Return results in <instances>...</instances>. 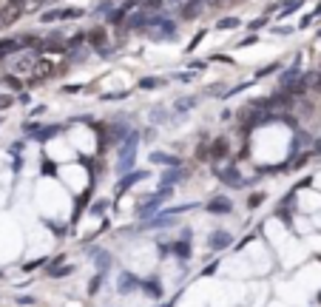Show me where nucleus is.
Here are the masks:
<instances>
[{
    "label": "nucleus",
    "mask_w": 321,
    "mask_h": 307,
    "mask_svg": "<svg viewBox=\"0 0 321 307\" xmlns=\"http://www.w3.org/2000/svg\"><path fill=\"white\" fill-rule=\"evenodd\" d=\"M23 43H20V37H9V40H0V57H9L14 51H20Z\"/></svg>",
    "instance_id": "obj_11"
},
{
    "label": "nucleus",
    "mask_w": 321,
    "mask_h": 307,
    "mask_svg": "<svg viewBox=\"0 0 321 307\" xmlns=\"http://www.w3.org/2000/svg\"><path fill=\"white\" fill-rule=\"evenodd\" d=\"M137 145H139V134L137 131H131V134L125 136V142L120 145V165H117L120 174H128V171H131L134 157H137Z\"/></svg>",
    "instance_id": "obj_2"
},
{
    "label": "nucleus",
    "mask_w": 321,
    "mask_h": 307,
    "mask_svg": "<svg viewBox=\"0 0 321 307\" xmlns=\"http://www.w3.org/2000/svg\"><path fill=\"white\" fill-rule=\"evenodd\" d=\"M137 287H142V282H139V279H134L131 273H122V276H120V284H117V290H120V293H131V290H137Z\"/></svg>",
    "instance_id": "obj_7"
},
{
    "label": "nucleus",
    "mask_w": 321,
    "mask_h": 307,
    "mask_svg": "<svg viewBox=\"0 0 321 307\" xmlns=\"http://www.w3.org/2000/svg\"><path fill=\"white\" fill-rule=\"evenodd\" d=\"M230 245V233H225V230H216L213 236L207 239V248H213V250H225Z\"/></svg>",
    "instance_id": "obj_10"
},
{
    "label": "nucleus",
    "mask_w": 321,
    "mask_h": 307,
    "mask_svg": "<svg viewBox=\"0 0 321 307\" xmlns=\"http://www.w3.org/2000/svg\"><path fill=\"white\" fill-rule=\"evenodd\" d=\"M171 196H173V188H171V185H162V191H157L154 196H145V199H139V202H137V216L148 222L151 214H154L162 202H168Z\"/></svg>",
    "instance_id": "obj_1"
},
{
    "label": "nucleus",
    "mask_w": 321,
    "mask_h": 307,
    "mask_svg": "<svg viewBox=\"0 0 321 307\" xmlns=\"http://www.w3.org/2000/svg\"><path fill=\"white\" fill-rule=\"evenodd\" d=\"M202 6H205V0H191V3H185L182 6V20H194V17H199V11H202Z\"/></svg>",
    "instance_id": "obj_8"
},
{
    "label": "nucleus",
    "mask_w": 321,
    "mask_h": 307,
    "mask_svg": "<svg viewBox=\"0 0 321 307\" xmlns=\"http://www.w3.org/2000/svg\"><path fill=\"white\" fill-rule=\"evenodd\" d=\"M205 211H207V214H216V216L230 214V211H233V202H230L228 196H213V199L205 205Z\"/></svg>",
    "instance_id": "obj_4"
},
{
    "label": "nucleus",
    "mask_w": 321,
    "mask_h": 307,
    "mask_svg": "<svg viewBox=\"0 0 321 307\" xmlns=\"http://www.w3.org/2000/svg\"><path fill=\"white\" fill-rule=\"evenodd\" d=\"M176 222V214L173 211H162L160 216H151L148 222H145V227H168Z\"/></svg>",
    "instance_id": "obj_6"
},
{
    "label": "nucleus",
    "mask_w": 321,
    "mask_h": 307,
    "mask_svg": "<svg viewBox=\"0 0 321 307\" xmlns=\"http://www.w3.org/2000/svg\"><path fill=\"white\" fill-rule=\"evenodd\" d=\"M151 162H154V165L179 168V157H173V154H165V151H151Z\"/></svg>",
    "instance_id": "obj_5"
},
{
    "label": "nucleus",
    "mask_w": 321,
    "mask_h": 307,
    "mask_svg": "<svg viewBox=\"0 0 321 307\" xmlns=\"http://www.w3.org/2000/svg\"><path fill=\"white\" fill-rule=\"evenodd\" d=\"M100 284H103V273L91 279V284H88V293H97V290H100Z\"/></svg>",
    "instance_id": "obj_29"
},
{
    "label": "nucleus",
    "mask_w": 321,
    "mask_h": 307,
    "mask_svg": "<svg viewBox=\"0 0 321 307\" xmlns=\"http://www.w3.org/2000/svg\"><path fill=\"white\" fill-rule=\"evenodd\" d=\"M304 77H307V86H310V88L321 91V74H319V71H313V74H304Z\"/></svg>",
    "instance_id": "obj_19"
},
{
    "label": "nucleus",
    "mask_w": 321,
    "mask_h": 307,
    "mask_svg": "<svg viewBox=\"0 0 321 307\" xmlns=\"http://www.w3.org/2000/svg\"><path fill=\"white\" fill-rule=\"evenodd\" d=\"M162 86V80L157 77H145V80H139V88H160Z\"/></svg>",
    "instance_id": "obj_23"
},
{
    "label": "nucleus",
    "mask_w": 321,
    "mask_h": 307,
    "mask_svg": "<svg viewBox=\"0 0 321 307\" xmlns=\"http://www.w3.org/2000/svg\"><path fill=\"white\" fill-rule=\"evenodd\" d=\"M319 34H321V32H319Z\"/></svg>",
    "instance_id": "obj_37"
},
{
    "label": "nucleus",
    "mask_w": 321,
    "mask_h": 307,
    "mask_svg": "<svg viewBox=\"0 0 321 307\" xmlns=\"http://www.w3.org/2000/svg\"><path fill=\"white\" fill-rule=\"evenodd\" d=\"M236 26H239L236 17H222V20H219V29H236Z\"/></svg>",
    "instance_id": "obj_27"
},
{
    "label": "nucleus",
    "mask_w": 321,
    "mask_h": 307,
    "mask_svg": "<svg viewBox=\"0 0 321 307\" xmlns=\"http://www.w3.org/2000/svg\"><path fill=\"white\" fill-rule=\"evenodd\" d=\"M176 256H179V259H188V256H191V239L176 242Z\"/></svg>",
    "instance_id": "obj_17"
},
{
    "label": "nucleus",
    "mask_w": 321,
    "mask_h": 307,
    "mask_svg": "<svg viewBox=\"0 0 321 307\" xmlns=\"http://www.w3.org/2000/svg\"><path fill=\"white\" fill-rule=\"evenodd\" d=\"M94 256H97V267H100V270H105V267H108V253H100V250H91Z\"/></svg>",
    "instance_id": "obj_25"
},
{
    "label": "nucleus",
    "mask_w": 321,
    "mask_h": 307,
    "mask_svg": "<svg viewBox=\"0 0 321 307\" xmlns=\"http://www.w3.org/2000/svg\"><path fill=\"white\" fill-rule=\"evenodd\" d=\"M205 3H210V6H219V3H222V0H205Z\"/></svg>",
    "instance_id": "obj_35"
},
{
    "label": "nucleus",
    "mask_w": 321,
    "mask_h": 307,
    "mask_svg": "<svg viewBox=\"0 0 321 307\" xmlns=\"http://www.w3.org/2000/svg\"><path fill=\"white\" fill-rule=\"evenodd\" d=\"M66 17H82V9H77V6H71V9H60V20H66Z\"/></svg>",
    "instance_id": "obj_21"
},
{
    "label": "nucleus",
    "mask_w": 321,
    "mask_h": 307,
    "mask_svg": "<svg viewBox=\"0 0 321 307\" xmlns=\"http://www.w3.org/2000/svg\"><path fill=\"white\" fill-rule=\"evenodd\" d=\"M225 151H228V142H225V139H216V142H213V151H210V154H213V157H225Z\"/></svg>",
    "instance_id": "obj_20"
},
{
    "label": "nucleus",
    "mask_w": 321,
    "mask_h": 307,
    "mask_svg": "<svg viewBox=\"0 0 321 307\" xmlns=\"http://www.w3.org/2000/svg\"><path fill=\"white\" fill-rule=\"evenodd\" d=\"M105 40H108V37H105V32H103V29H91V32H88V43H91V45H97V48H103V45H105Z\"/></svg>",
    "instance_id": "obj_15"
},
{
    "label": "nucleus",
    "mask_w": 321,
    "mask_h": 307,
    "mask_svg": "<svg viewBox=\"0 0 321 307\" xmlns=\"http://www.w3.org/2000/svg\"><path fill=\"white\" fill-rule=\"evenodd\" d=\"M20 14H23V9H17V6H6V9L0 11V20H3V26H6V23H14Z\"/></svg>",
    "instance_id": "obj_14"
},
{
    "label": "nucleus",
    "mask_w": 321,
    "mask_h": 307,
    "mask_svg": "<svg viewBox=\"0 0 321 307\" xmlns=\"http://www.w3.org/2000/svg\"><path fill=\"white\" fill-rule=\"evenodd\" d=\"M219 179H222V182H228V185H233V188H239V185H241L239 168H233V165H228L225 171H219Z\"/></svg>",
    "instance_id": "obj_9"
},
{
    "label": "nucleus",
    "mask_w": 321,
    "mask_h": 307,
    "mask_svg": "<svg viewBox=\"0 0 321 307\" xmlns=\"http://www.w3.org/2000/svg\"><path fill=\"white\" fill-rule=\"evenodd\" d=\"M196 105V100L194 97H185V100H179L176 102V111H188V108H194Z\"/></svg>",
    "instance_id": "obj_26"
},
{
    "label": "nucleus",
    "mask_w": 321,
    "mask_h": 307,
    "mask_svg": "<svg viewBox=\"0 0 321 307\" xmlns=\"http://www.w3.org/2000/svg\"><path fill=\"white\" fill-rule=\"evenodd\" d=\"M162 9V0H145V11H157Z\"/></svg>",
    "instance_id": "obj_30"
},
{
    "label": "nucleus",
    "mask_w": 321,
    "mask_h": 307,
    "mask_svg": "<svg viewBox=\"0 0 321 307\" xmlns=\"http://www.w3.org/2000/svg\"><path fill=\"white\" fill-rule=\"evenodd\" d=\"M6 105H12V97H9V94H3V97H0V108H6Z\"/></svg>",
    "instance_id": "obj_32"
},
{
    "label": "nucleus",
    "mask_w": 321,
    "mask_h": 307,
    "mask_svg": "<svg viewBox=\"0 0 321 307\" xmlns=\"http://www.w3.org/2000/svg\"><path fill=\"white\" fill-rule=\"evenodd\" d=\"M142 290H145V293H151V296H157V299H160V296H162V284L157 282V279H145V282H142Z\"/></svg>",
    "instance_id": "obj_16"
},
{
    "label": "nucleus",
    "mask_w": 321,
    "mask_h": 307,
    "mask_svg": "<svg viewBox=\"0 0 321 307\" xmlns=\"http://www.w3.org/2000/svg\"><path fill=\"white\" fill-rule=\"evenodd\" d=\"M148 176H151L148 171H137V174H128L125 179L120 182V193H122V191H128V188H131V185H137V182L148 179Z\"/></svg>",
    "instance_id": "obj_12"
},
{
    "label": "nucleus",
    "mask_w": 321,
    "mask_h": 307,
    "mask_svg": "<svg viewBox=\"0 0 321 307\" xmlns=\"http://www.w3.org/2000/svg\"><path fill=\"white\" fill-rule=\"evenodd\" d=\"M40 20H43V23H54V20H60V9H57V11H43V14H40Z\"/></svg>",
    "instance_id": "obj_28"
},
{
    "label": "nucleus",
    "mask_w": 321,
    "mask_h": 307,
    "mask_svg": "<svg viewBox=\"0 0 321 307\" xmlns=\"http://www.w3.org/2000/svg\"><path fill=\"white\" fill-rule=\"evenodd\" d=\"M71 270H74V267H71V264H66V267H57V270H51V273H54V276H69Z\"/></svg>",
    "instance_id": "obj_31"
},
{
    "label": "nucleus",
    "mask_w": 321,
    "mask_h": 307,
    "mask_svg": "<svg viewBox=\"0 0 321 307\" xmlns=\"http://www.w3.org/2000/svg\"><path fill=\"white\" fill-rule=\"evenodd\" d=\"M23 3L26 0H9V6H17V9H23Z\"/></svg>",
    "instance_id": "obj_34"
},
{
    "label": "nucleus",
    "mask_w": 321,
    "mask_h": 307,
    "mask_svg": "<svg viewBox=\"0 0 321 307\" xmlns=\"http://www.w3.org/2000/svg\"><path fill=\"white\" fill-rule=\"evenodd\" d=\"M262 199H264V196H262V193H256V196H250V202H247V205H253V208H256V205H259V202H262Z\"/></svg>",
    "instance_id": "obj_33"
},
{
    "label": "nucleus",
    "mask_w": 321,
    "mask_h": 307,
    "mask_svg": "<svg viewBox=\"0 0 321 307\" xmlns=\"http://www.w3.org/2000/svg\"><path fill=\"white\" fill-rule=\"evenodd\" d=\"M316 14H321V3H319V9H316Z\"/></svg>",
    "instance_id": "obj_36"
},
{
    "label": "nucleus",
    "mask_w": 321,
    "mask_h": 307,
    "mask_svg": "<svg viewBox=\"0 0 321 307\" xmlns=\"http://www.w3.org/2000/svg\"><path fill=\"white\" fill-rule=\"evenodd\" d=\"M51 71H54V66H51L48 60H37V66H35V71H32V77L43 80V77H48Z\"/></svg>",
    "instance_id": "obj_13"
},
{
    "label": "nucleus",
    "mask_w": 321,
    "mask_h": 307,
    "mask_svg": "<svg viewBox=\"0 0 321 307\" xmlns=\"http://www.w3.org/2000/svg\"><path fill=\"white\" fill-rule=\"evenodd\" d=\"M37 54H20V57H12V68L14 71H23V74H32L37 66Z\"/></svg>",
    "instance_id": "obj_3"
},
{
    "label": "nucleus",
    "mask_w": 321,
    "mask_h": 307,
    "mask_svg": "<svg viewBox=\"0 0 321 307\" xmlns=\"http://www.w3.org/2000/svg\"><path fill=\"white\" fill-rule=\"evenodd\" d=\"M57 131H60L57 125H48V128H40V131H37V139H48V136H54Z\"/></svg>",
    "instance_id": "obj_24"
},
{
    "label": "nucleus",
    "mask_w": 321,
    "mask_h": 307,
    "mask_svg": "<svg viewBox=\"0 0 321 307\" xmlns=\"http://www.w3.org/2000/svg\"><path fill=\"white\" fill-rule=\"evenodd\" d=\"M128 9H134V3H125L122 9L111 11V23H120V20H122V17H125V11H128Z\"/></svg>",
    "instance_id": "obj_22"
},
{
    "label": "nucleus",
    "mask_w": 321,
    "mask_h": 307,
    "mask_svg": "<svg viewBox=\"0 0 321 307\" xmlns=\"http://www.w3.org/2000/svg\"><path fill=\"white\" fill-rule=\"evenodd\" d=\"M182 176H185V171H182V168H173V171H168V174L162 176V185H171V182L182 179Z\"/></svg>",
    "instance_id": "obj_18"
}]
</instances>
